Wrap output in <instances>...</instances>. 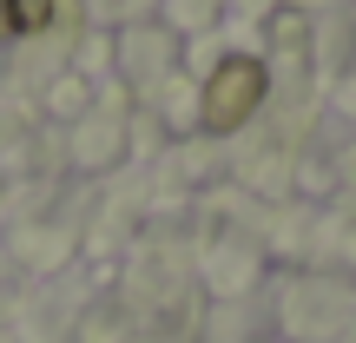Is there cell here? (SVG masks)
<instances>
[{
  "mask_svg": "<svg viewBox=\"0 0 356 343\" xmlns=\"http://www.w3.org/2000/svg\"><path fill=\"white\" fill-rule=\"evenodd\" d=\"M264 60H251V53H231V60L211 66V79H204V132H238L244 119L264 106Z\"/></svg>",
  "mask_w": 356,
  "mask_h": 343,
  "instance_id": "1",
  "label": "cell"
},
{
  "mask_svg": "<svg viewBox=\"0 0 356 343\" xmlns=\"http://www.w3.org/2000/svg\"><path fill=\"white\" fill-rule=\"evenodd\" d=\"M7 26H13V33H40V26H53V0H7Z\"/></svg>",
  "mask_w": 356,
  "mask_h": 343,
  "instance_id": "2",
  "label": "cell"
},
{
  "mask_svg": "<svg viewBox=\"0 0 356 343\" xmlns=\"http://www.w3.org/2000/svg\"><path fill=\"white\" fill-rule=\"evenodd\" d=\"M7 33H13V26H7V0H0V40H7Z\"/></svg>",
  "mask_w": 356,
  "mask_h": 343,
  "instance_id": "3",
  "label": "cell"
}]
</instances>
